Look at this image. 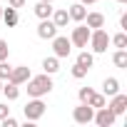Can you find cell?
<instances>
[{
    "label": "cell",
    "mask_w": 127,
    "mask_h": 127,
    "mask_svg": "<svg viewBox=\"0 0 127 127\" xmlns=\"http://www.w3.org/2000/svg\"><path fill=\"white\" fill-rule=\"evenodd\" d=\"M50 90H52V80H50L47 72H42V75L28 80V95H30V97H42V95H47Z\"/></svg>",
    "instance_id": "cell-1"
},
{
    "label": "cell",
    "mask_w": 127,
    "mask_h": 127,
    "mask_svg": "<svg viewBox=\"0 0 127 127\" xmlns=\"http://www.w3.org/2000/svg\"><path fill=\"white\" fill-rule=\"evenodd\" d=\"M87 45H90V47H92V52H97V55L107 52V45H110V35H107V30H102V28L92 30V32H90Z\"/></svg>",
    "instance_id": "cell-2"
},
{
    "label": "cell",
    "mask_w": 127,
    "mask_h": 127,
    "mask_svg": "<svg viewBox=\"0 0 127 127\" xmlns=\"http://www.w3.org/2000/svg\"><path fill=\"white\" fill-rule=\"evenodd\" d=\"M23 112H25V120H28V122H37V120L45 115V102H42L40 97H32V100L23 107Z\"/></svg>",
    "instance_id": "cell-3"
},
{
    "label": "cell",
    "mask_w": 127,
    "mask_h": 127,
    "mask_svg": "<svg viewBox=\"0 0 127 127\" xmlns=\"http://www.w3.org/2000/svg\"><path fill=\"white\" fill-rule=\"evenodd\" d=\"M92 122L97 125V127H112L115 122H117V115L105 105V107H97L95 110V117H92Z\"/></svg>",
    "instance_id": "cell-4"
},
{
    "label": "cell",
    "mask_w": 127,
    "mask_h": 127,
    "mask_svg": "<svg viewBox=\"0 0 127 127\" xmlns=\"http://www.w3.org/2000/svg\"><path fill=\"white\" fill-rule=\"evenodd\" d=\"M92 117H95V107H90L87 102H80V105L72 110V120H75L77 125H90Z\"/></svg>",
    "instance_id": "cell-5"
},
{
    "label": "cell",
    "mask_w": 127,
    "mask_h": 127,
    "mask_svg": "<svg viewBox=\"0 0 127 127\" xmlns=\"http://www.w3.org/2000/svg\"><path fill=\"white\" fill-rule=\"evenodd\" d=\"M52 52H55V57H70V52H72V42H70V37L55 35V37H52Z\"/></svg>",
    "instance_id": "cell-6"
},
{
    "label": "cell",
    "mask_w": 127,
    "mask_h": 127,
    "mask_svg": "<svg viewBox=\"0 0 127 127\" xmlns=\"http://www.w3.org/2000/svg\"><path fill=\"white\" fill-rule=\"evenodd\" d=\"M90 28L87 25H77V28H72V35H70V42H72V47H87V40H90Z\"/></svg>",
    "instance_id": "cell-7"
},
{
    "label": "cell",
    "mask_w": 127,
    "mask_h": 127,
    "mask_svg": "<svg viewBox=\"0 0 127 127\" xmlns=\"http://www.w3.org/2000/svg\"><path fill=\"white\" fill-rule=\"evenodd\" d=\"M30 77H32V75H30V67H28V65H18V67L10 70L8 82H13V85H25Z\"/></svg>",
    "instance_id": "cell-8"
},
{
    "label": "cell",
    "mask_w": 127,
    "mask_h": 127,
    "mask_svg": "<svg viewBox=\"0 0 127 127\" xmlns=\"http://www.w3.org/2000/svg\"><path fill=\"white\" fill-rule=\"evenodd\" d=\"M57 25L50 20V18H45V20H40V25H37V37L40 40H52L55 35H57Z\"/></svg>",
    "instance_id": "cell-9"
},
{
    "label": "cell",
    "mask_w": 127,
    "mask_h": 127,
    "mask_svg": "<svg viewBox=\"0 0 127 127\" xmlns=\"http://www.w3.org/2000/svg\"><path fill=\"white\" fill-rule=\"evenodd\" d=\"M107 107H110L117 117H120V115H125V112H127V95H122V92L112 95V102H110Z\"/></svg>",
    "instance_id": "cell-10"
},
{
    "label": "cell",
    "mask_w": 127,
    "mask_h": 127,
    "mask_svg": "<svg viewBox=\"0 0 127 127\" xmlns=\"http://www.w3.org/2000/svg\"><path fill=\"white\" fill-rule=\"evenodd\" d=\"M0 20H3L8 28H15L18 23H20V15H18V8H3V18H0Z\"/></svg>",
    "instance_id": "cell-11"
},
{
    "label": "cell",
    "mask_w": 127,
    "mask_h": 127,
    "mask_svg": "<svg viewBox=\"0 0 127 127\" xmlns=\"http://www.w3.org/2000/svg\"><path fill=\"white\" fill-rule=\"evenodd\" d=\"M82 23H85L90 30H97V28H105V15H102V13H87Z\"/></svg>",
    "instance_id": "cell-12"
},
{
    "label": "cell",
    "mask_w": 127,
    "mask_h": 127,
    "mask_svg": "<svg viewBox=\"0 0 127 127\" xmlns=\"http://www.w3.org/2000/svg\"><path fill=\"white\" fill-rule=\"evenodd\" d=\"M120 92V80L117 77H105V82H102V95L105 97H112V95H117Z\"/></svg>",
    "instance_id": "cell-13"
},
{
    "label": "cell",
    "mask_w": 127,
    "mask_h": 127,
    "mask_svg": "<svg viewBox=\"0 0 127 127\" xmlns=\"http://www.w3.org/2000/svg\"><path fill=\"white\" fill-rule=\"evenodd\" d=\"M50 20H52V23H55L57 28H65V25L70 23V15H67V8H60V10H52Z\"/></svg>",
    "instance_id": "cell-14"
},
{
    "label": "cell",
    "mask_w": 127,
    "mask_h": 127,
    "mask_svg": "<svg viewBox=\"0 0 127 127\" xmlns=\"http://www.w3.org/2000/svg\"><path fill=\"white\" fill-rule=\"evenodd\" d=\"M67 15H70V20L82 23V20H85V15H87V10H85V5H82V3H75V5H70Z\"/></svg>",
    "instance_id": "cell-15"
},
{
    "label": "cell",
    "mask_w": 127,
    "mask_h": 127,
    "mask_svg": "<svg viewBox=\"0 0 127 127\" xmlns=\"http://www.w3.org/2000/svg\"><path fill=\"white\" fill-rule=\"evenodd\" d=\"M57 70H60V57H55V55H52V57H45V60H42V72L55 75Z\"/></svg>",
    "instance_id": "cell-16"
},
{
    "label": "cell",
    "mask_w": 127,
    "mask_h": 127,
    "mask_svg": "<svg viewBox=\"0 0 127 127\" xmlns=\"http://www.w3.org/2000/svg\"><path fill=\"white\" fill-rule=\"evenodd\" d=\"M112 62H115V67L125 70L127 67V47H117V52L112 55Z\"/></svg>",
    "instance_id": "cell-17"
},
{
    "label": "cell",
    "mask_w": 127,
    "mask_h": 127,
    "mask_svg": "<svg viewBox=\"0 0 127 127\" xmlns=\"http://www.w3.org/2000/svg\"><path fill=\"white\" fill-rule=\"evenodd\" d=\"M52 10H55V8H52V3H42V0H40V3L35 5V15H37L40 20L50 18V15H52Z\"/></svg>",
    "instance_id": "cell-18"
},
{
    "label": "cell",
    "mask_w": 127,
    "mask_h": 127,
    "mask_svg": "<svg viewBox=\"0 0 127 127\" xmlns=\"http://www.w3.org/2000/svg\"><path fill=\"white\" fill-rule=\"evenodd\" d=\"M3 95H5L8 100H18V97H20V85H13V82L3 85Z\"/></svg>",
    "instance_id": "cell-19"
},
{
    "label": "cell",
    "mask_w": 127,
    "mask_h": 127,
    "mask_svg": "<svg viewBox=\"0 0 127 127\" xmlns=\"http://www.w3.org/2000/svg\"><path fill=\"white\" fill-rule=\"evenodd\" d=\"M77 62H80L82 67H87V70H90V67L95 65V55H92V52H87V50H82V52L77 55Z\"/></svg>",
    "instance_id": "cell-20"
},
{
    "label": "cell",
    "mask_w": 127,
    "mask_h": 127,
    "mask_svg": "<svg viewBox=\"0 0 127 127\" xmlns=\"http://www.w3.org/2000/svg\"><path fill=\"white\" fill-rule=\"evenodd\" d=\"M110 45H115V47H127V32L122 30V32H117L115 37H110Z\"/></svg>",
    "instance_id": "cell-21"
},
{
    "label": "cell",
    "mask_w": 127,
    "mask_h": 127,
    "mask_svg": "<svg viewBox=\"0 0 127 127\" xmlns=\"http://www.w3.org/2000/svg\"><path fill=\"white\" fill-rule=\"evenodd\" d=\"M87 105H90V107H95V110H97V107H105V105H107V97H105V95H97V92H95V95L90 97V102H87Z\"/></svg>",
    "instance_id": "cell-22"
},
{
    "label": "cell",
    "mask_w": 127,
    "mask_h": 127,
    "mask_svg": "<svg viewBox=\"0 0 127 127\" xmlns=\"http://www.w3.org/2000/svg\"><path fill=\"white\" fill-rule=\"evenodd\" d=\"M95 95V90L92 87H80V92H77V100L80 102H90V97Z\"/></svg>",
    "instance_id": "cell-23"
},
{
    "label": "cell",
    "mask_w": 127,
    "mask_h": 127,
    "mask_svg": "<svg viewBox=\"0 0 127 127\" xmlns=\"http://www.w3.org/2000/svg\"><path fill=\"white\" fill-rule=\"evenodd\" d=\"M85 75H87V67H82L80 62H75V67H72V77H75V80H82Z\"/></svg>",
    "instance_id": "cell-24"
},
{
    "label": "cell",
    "mask_w": 127,
    "mask_h": 127,
    "mask_svg": "<svg viewBox=\"0 0 127 127\" xmlns=\"http://www.w3.org/2000/svg\"><path fill=\"white\" fill-rule=\"evenodd\" d=\"M10 65H8V62L5 60H0V80H8V75H10Z\"/></svg>",
    "instance_id": "cell-25"
},
{
    "label": "cell",
    "mask_w": 127,
    "mask_h": 127,
    "mask_svg": "<svg viewBox=\"0 0 127 127\" xmlns=\"http://www.w3.org/2000/svg\"><path fill=\"white\" fill-rule=\"evenodd\" d=\"M8 55H10V47H8V42L0 37V60H8Z\"/></svg>",
    "instance_id": "cell-26"
},
{
    "label": "cell",
    "mask_w": 127,
    "mask_h": 127,
    "mask_svg": "<svg viewBox=\"0 0 127 127\" xmlns=\"http://www.w3.org/2000/svg\"><path fill=\"white\" fill-rule=\"evenodd\" d=\"M0 122H3V127H18V120H15V117H10V115H8V117H3Z\"/></svg>",
    "instance_id": "cell-27"
},
{
    "label": "cell",
    "mask_w": 127,
    "mask_h": 127,
    "mask_svg": "<svg viewBox=\"0 0 127 127\" xmlns=\"http://www.w3.org/2000/svg\"><path fill=\"white\" fill-rule=\"evenodd\" d=\"M10 115V107L5 105V102H0V120H3V117H8Z\"/></svg>",
    "instance_id": "cell-28"
},
{
    "label": "cell",
    "mask_w": 127,
    "mask_h": 127,
    "mask_svg": "<svg viewBox=\"0 0 127 127\" xmlns=\"http://www.w3.org/2000/svg\"><path fill=\"white\" fill-rule=\"evenodd\" d=\"M8 3H10V8H23L25 0H8Z\"/></svg>",
    "instance_id": "cell-29"
},
{
    "label": "cell",
    "mask_w": 127,
    "mask_h": 127,
    "mask_svg": "<svg viewBox=\"0 0 127 127\" xmlns=\"http://www.w3.org/2000/svg\"><path fill=\"white\" fill-rule=\"evenodd\" d=\"M120 28H122V30H127V15H122V18H120Z\"/></svg>",
    "instance_id": "cell-30"
},
{
    "label": "cell",
    "mask_w": 127,
    "mask_h": 127,
    "mask_svg": "<svg viewBox=\"0 0 127 127\" xmlns=\"http://www.w3.org/2000/svg\"><path fill=\"white\" fill-rule=\"evenodd\" d=\"M82 5H92V3H97V0H80Z\"/></svg>",
    "instance_id": "cell-31"
},
{
    "label": "cell",
    "mask_w": 127,
    "mask_h": 127,
    "mask_svg": "<svg viewBox=\"0 0 127 127\" xmlns=\"http://www.w3.org/2000/svg\"><path fill=\"white\" fill-rule=\"evenodd\" d=\"M0 92H3V80H0Z\"/></svg>",
    "instance_id": "cell-32"
},
{
    "label": "cell",
    "mask_w": 127,
    "mask_h": 127,
    "mask_svg": "<svg viewBox=\"0 0 127 127\" xmlns=\"http://www.w3.org/2000/svg\"><path fill=\"white\" fill-rule=\"evenodd\" d=\"M0 18H3V5H0Z\"/></svg>",
    "instance_id": "cell-33"
},
{
    "label": "cell",
    "mask_w": 127,
    "mask_h": 127,
    "mask_svg": "<svg viewBox=\"0 0 127 127\" xmlns=\"http://www.w3.org/2000/svg\"><path fill=\"white\" fill-rule=\"evenodd\" d=\"M42 3H52V0H42Z\"/></svg>",
    "instance_id": "cell-34"
},
{
    "label": "cell",
    "mask_w": 127,
    "mask_h": 127,
    "mask_svg": "<svg viewBox=\"0 0 127 127\" xmlns=\"http://www.w3.org/2000/svg\"><path fill=\"white\" fill-rule=\"evenodd\" d=\"M117 3H127V0H117Z\"/></svg>",
    "instance_id": "cell-35"
}]
</instances>
